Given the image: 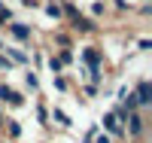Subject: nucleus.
<instances>
[{"label":"nucleus","mask_w":152,"mask_h":143,"mask_svg":"<svg viewBox=\"0 0 152 143\" xmlns=\"http://www.w3.org/2000/svg\"><path fill=\"white\" fill-rule=\"evenodd\" d=\"M37 116H40V122H43V125H49V113H46L43 107H40V110H37Z\"/></svg>","instance_id":"nucleus-14"},{"label":"nucleus","mask_w":152,"mask_h":143,"mask_svg":"<svg viewBox=\"0 0 152 143\" xmlns=\"http://www.w3.org/2000/svg\"><path fill=\"white\" fill-rule=\"evenodd\" d=\"M0 9H6V6H3V0H0Z\"/></svg>","instance_id":"nucleus-17"},{"label":"nucleus","mask_w":152,"mask_h":143,"mask_svg":"<svg viewBox=\"0 0 152 143\" xmlns=\"http://www.w3.org/2000/svg\"><path fill=\"white\" fill-rule=\"evenodd\" d=\"M70 18H73V28H76V31H91V28H94V24L88 21V18H82L79 12H76V15H70Z\"/></svg>","instance_id":"nucleus-7"},{"label":"nucleus","mask_w":152,"mask_h":143,"mask_svg":"<svg viewBox=\"0 0 152 143\" xmlns=\"http://www.w3.org/2000/svg\"><path fill=\"white\" fill-rule=\"evenodd\" d=\"M24 82H28L31 88H37V76H34V73H28V76H24Z\"/></svg>","instance_id":"nucleus-16"},{"label":"nucleus","mask_w":152,"mask_h":143,"mask_svg":"<svg viewBox=\"0 0 152 143\" xmlns=\"http://www.w3.org/2000/svg\"><path fill=\"white\" fill-rule=\"evenodd\" d=\"M82 58H85V64H88L91 70H100V52H97V49H85Z\"/></svg>","instance_id":"nucleus-5"},{"label":"nucleus","mask_w":152,"mask_h":143,"mask_svg":"<svg viewBox=\"0 0 152 143\" xmlns=\"http://www.w3.org/2000/svg\"><path fill=\"white\" fill-rule=\"evenodd\" d=\"M9 134H12V137H18V134H21V128H18L15 122H9Z\"/></svg>","instance_id":"nucleus-15"},{"label":"nucleus","mask_w":152,"mask_h":143,"mask_svg":"<svg viewBox=\"0 0 152 143\" xmlns=\"http://www.w3.org/2000/svg\"><path fill=\"white\" fill-rule=\"evenodd\" d=\"M9 58H12V61H18V64H24V61H28V55H24L21 49H9Z\"/></svg>","instance_id":"nucleus-8"},{"label":"nucleus","mask_w":152,"mask_h":143,"mask_svg":"<svg viewBox=\"0 0 152 143\" xmlns=\"http://www.w3.org/2000/svg\"><path fill=\"white\" fill-rule=\"evenodd\" d=\"M55 119H58V125H70V119H67V116L61 113V110H55Z\"/></svg>","instance_id":"nucleus-12"},{"label":"nucleus","mask_w":152,"mask_h":143,"mask_svg":"<svg viewBox=\"0 0 152 143\" xmlns=\"http://www.w3.org/2000/svg\"><path fill=\"white\" fill-rule=\"evenodd\" d=\"M91 143H113V140H110V134H100V131H97V134L91 137Z\"/></svg>","instance_id":"nucleus-11"},{"label":"nucleus","mask_w":152,"mask_h":143,"mask_svg":"<svg viewBox=\"0 0 152 143\" xmlns=\"http://www.w3.org/2000/svg\"><path fill=\"white\" fill-rule=\"evenodd\" d=\"M49 70H52V76H58L61 73V61L58 58H49Z\"/></svg>","instance_id":"nucleus-10"},{"label":"nucleus","mask_w":152,"mask_h":143,"mask_svg":"<svg viewBox=\"0 0 152 143\" xmlns=\"http://www.w3.org/2000/svg\"><path fill=\"white\" fill-rule=\"evenodd\" d=\"M0 100H3V103H12V107H21V103H24V98H21L18 92H12V88H6V85H0Z\"/></svg>","instance_id":"nucleus-3"},{"label":"nucleus","mask_w":152,"mask_h":143,"mask_svg":"<svg viewBox=\"0 0 152 143\" xmlns=\"http://www.w3.org/2000/svg\"><path fill=\"white\" fill-rule=\"evenodd\" d=\"M46 12H49L52 18H61V6H58V3H49V6H46Z\"/></svg>","instance_id":"nucleus-9"},{"label":"nucleus","mask_w":152,"mask_h":143,"mask_svg":"<svg viewBox=\"0 0 152 143\" xmlns=\"http://www.w3.org/2000/svg\"><path fill=\"white\" fill-rule=\"evenodd\" d=\"M9 67H12V61H9L6 55H0V70H9Z\"/></svg>","instance_id":"nucleus-13"},{"label":"nucleus","mask_w":152,"mask_h":143,"mask_svg":"<svg viewBox=\"0 0 152 143\" xmlns=\"http://www.w3.org/2000/svg\"><path fill=\"white\" fill-rule=\"evenodd\" d=\"M104 128H107V134H116V137L125 134V128H122V116H119V113H107V116H104Z\"/></svg>","instance_id":"nucleus-1"},{"label":"nucleus","mask_w":152,"mask_h":143,"mask_svg":"<svg viewBox=\"0 0 152 143\" xmlns=\"http://www.w3.org/2000/svg\"><path fill=\"white\" fill-rule=\"evenodd\" d=\"M134 100L140 103V107L152 103V88H149V82H140V85H137V95H134Z\"/></svg>","instance_id":"nucleus-4"},{"label":"nucleus","mask_w":152,"mask_h":143,"mask_svg":"<svg viewBox=\"0 0 152 143\" xmlns=\"http://www.w3.org/2000/svg\"><path fill=\"white\" fill-rule=\"evenodd\" d=\"M9 31L15 34L18 40H28V37H31V28H28V24H21V21H12V28H9Z\"/></svg>","instance_id":"nucleus-6"},{"label":"nucleus","mask_w":152,"mask_h":143,"mask_svg":"<svg viewBox=\"0 0 152 143\" xmlns=\"http://www.w3.org/2000/svg\"><path fill=\"white\" fill-rule=\"evenodd\" d=\"M125 122H128V134H131V137H140V134H143V116H140V113H128V119H125Z\"/></svg>","instance_id":"nucleus-2"}]
</instances>
